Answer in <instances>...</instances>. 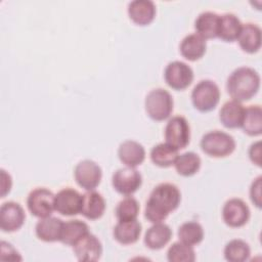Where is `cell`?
<instances>
[{
    "instance_id": "cell-1",
    "label": "cell",
    "mask_w": 262,
    "mask_h": 262,
    "mask_svg": "<svg viewBox=\"0 0 262 262\" xmlns=\"http://www.w3.org/2000/svg\"><path fill=\"white\" fill-rule=\"evenodd\" d=\"M180 201L181 193L175 184L161 183L151 190L146 201L144 216L151 223L162 222L178 208Z\"/></svg>"
},
{
    "instance_id": "cell-2",
    "label": "cell",
    "mask_w": 262,
    "mask_h": 262,
    "mask_svg": "<svg viewBox=\"0 0 262 262\" xmlns=\"http://www.w3.org/2000/svg\"><path fill=\"white\" fill-rule=\"evenodd\" d=\"M260 76L258 72L249 67L235 69L226 82L227 93L233 100L245 101L251 99L259 90Z\"/></svg>"
},
{
    "instance_id": "cell-3",
    "label": "cell",
    "mask_w": 262,
    "mask_h": 262,
    "mask_svg": "<svg viewBox=\"0 0 262 262\" xmlns=\"http://www.w3.org/2000/svg\"><path fill=\"white\" fill-rule=\"evenodd\" d=\"M200 144L205 154L214 158H224L235 149L234 138L220 130H213L204 134Z\"/></svg>"
},
{
    "instance_id": "cell-4",
    "label": "cell",
    "mask_w": 262,
    "mask_h": 262,
    "mask_svg": "<svg viewBox=\"0 0 262 262\" xmlns=\"http://www.w3.org/2000/svg\"><path fill=\"white\" fill-rule=\"evenodd\" d=\"M144 105L150 119L155 121H164L170 117L173 111L174 101L169 91L163 88H156L147 93Z\"/></svg>"
},
{
    "instance_id": "cell-5",
    "label": "cell",
    "mask_w": 262,
    "mask_h": 262,
    "mask_svg": "<svg viewBox=\"0 0 262 262\" xmlns=\"http://www.w3.org/2000/svg\"><path fill=\"white\" fill-rule=\"evenodd\" d=\"M220 100V89L212 80L200 81L191 91L193 106L200 112L214 110Z\"/></svg>"
},
{
    "instance_id": "cell-6",
    "label": "cell",
    "mask_w": 262,
    "mask_h": 262,
    "mask_svg": "<svg viewBox=\"0 0 262 262\" xmlns=\"http://www.w3.org/2000/svg\"><path fill=\"white\" fill-rule=\"evenodd\" d=\"M53 192L45 187H37L33 189L27 198V206L31 214L38 218L51 216L54 210Z\"/></svg>"
},
{
    "instance_id": "cell-7",
    "label": "cell",
    "mask_w": 262,
    "mask_h": 262,
    "mask_svg": "<svg viewBox=\"0 0 262 262\" xmlns=\"http://www.w3.org/2000/svg\"><path fill=\"white\" fill-rule=\"evenodd\" d=\"M166 142L179 149L184 148L190 139V127L187 120L182 116L172 117L165 127Z\"/></svg>"
},
{
    "instance_id": "cell-8",
    "label": "cell",
    "mask_w": 262,
    "mask_h": 262,
    "mask_svg": "<svg viewBox=\"0 0 262 262\" xmlns=\"http://www.w3.org/2000/svg\"><path fill=\"white\" fill-rule=\"evenodd\" d=\"M193 71L185 62L174 60L169 62L164 71L166 83L175 90H183L187 88L193 81Z\"/></svg>"
},
{
    "instance_id": "cell-9",
    "label": "cell",
    "mask_w": 262,
    "mask_h": 262,
    "mask_svg": "<svg viewBox=\"0 0 262 262\" xmlns=\"http://www.w3.org/2000/svg\"><path fill=\"white\" fill-rule=\"evenodd\" d=\"M74 177L79 186L86 190H94L101 180L102 171L100 166L92 160L79 162L74 170Z\"/></svg>"
},
{
    "instance_id": "cell-10",
    "label": "cell",
    "mask_w": 262,
    "mask_h": 262,
    "mask_svg": "<svg viewBox=\"0 0 262 262\" xmlns=\"http://www.w3.org/2000/svg\"><path fill=\"white\" fill-rule=\"evenodd\" d=\"M112 184L119 193L131 195L141 186L142 176L135 168L126 166L113 174Z\"/></svg>"
},
{
    "instance_id": "cell-11",
    "label": "cell",
    "mask_w": 262,
    "mask_h": 262,
    "mask_svg": "<svg viewBox=\"0 0 262 262\" xmlns=\"http://www.w3.org/2000/svg\"><path fill=\"white\" fill-rule=\"evenodd\" d=\"M250 208L242 199L232 198L222 208L223 221L230 227H242L250 219Z\"/></svg>"
},
{
    "instance_id": "cell-12",
    "label": "cell",
    "mask_w": 262,
    "mask_h": 262,
    "mask_svg": "<svg viewBox=\"0 0 262 262\" xmlns=\"http://www.w3.org/2000/svg\"><path fill=\"white\" fill-rule=\"evenodd\" d=\"M83 194L78 190L66 187L54 196V210L63 216H74L81 213Z\"/></svg>"
},
{
    "instance_id": "cell-13",
    "label": "cell",
    "mask_w": 262,
    "mask_h": 262,
    "mask_svg": "<svg viewBox=\"0 0 262 262\" xmlns=\"http://www.w3.org/2000/svg\"><path fill=\"white\" fill-rule=\"evenodd\" d=\"M26 219L24 208L16 202L9 201L0 208V227L5 232L18 230Z\"/></svg>"
},
{
    "instance_id": "cell-14",
    "label": "cell",
    "mask_w": 262,
    "mask_h": 262,
    "mask_svg": "<svg viewBox=\"0 0 262 262\" xmlns=\"http://www.w3.org/2000/svg\"><path fill=\"white\" fill-rule=\"evenodd\" d=\"M74 254L81 262H94L102 255V245L98 237L91 232L85 234L74 246Z\"/></svg>"
},
{
    "instance_id": "cell-15",
    "label": "cell",
    "mask_w": 262,
    "mask_h": 262,
    "mask_svg": "<svg viewBox=\"0 0 262 262\" xmlns=\"http://www.w3.org/2000/svg\"><path fill=\"white\" fill-rule=\"evenodd\" d=\"M120 161L127 167L135 168L141 165L145 159V149L143 145L135 140H125L118 148Z\"/></svg>"
},
{
    "instance_id": "cell-16",
    "label": "cell",
    "mask_w": 262,
    "mask_h": 262,
    "mask_svg": "<svg viewBox=\"0 0 262 262\" xmlns=\"http://www.w3.org/2000/svg\"><path fill=\"white\" fill-rule=\"evenodd\" d=\"M63 223L64 222L57 217L48 216L40 218L35 227L36 235L39 239L46 243L60 241Z\"/></svg>"
},
{
    "instance_id": "cell-17",
    "label": "cell",
    "mask_w": 262,
    "mask_h": 262,
    "mask_svg": "<svg viewBox=\"0 0 262 262\" xmlns=\"http://www.w3.org/2000/svg\"><path fill=\"white\" fill-rule=\"evenodd\" d=\"M128 14L139 26L150 24L156 16V5L151 0H133L128 4Z\"/></svg>"
},
{
    "instance_id": "cell-18",
    "label": "cell",
    "mask_w": 262,
    "mask_h": 262,
    "mask_svg": "<svg viewBox=\"0 0 262 262\" xmlns=\"http://www.w3.org/2000/svg\"><path fill=\"white\" fill-rule=\"evenodd\" d=\"M141 223L137 219L119 220L114 227V237L122 245H131L138 241L141 233Z\"/></svg>"
},
{
    "instance_id": "cell-19",
    "label": "cell",
    "mask_w": 262,
    "mask_h": 262,
    "mask_svg": "<svg viewBox=\"0 0 262 262\" xmlns=\"http://www.w3.org/2000/svg\"><path fill=\"white\" fill-rule=\"evenodd\" d=\"M207 49V42L206 40L198 35L196 33L189 34L185 36L180 45L179 50L181 55L190 61H194L203 57Z\"/></svg>"
},
{
    "instance_id": "cell-20",
    "label": "cell",
    "mask_w": 262,
    "mask_h": 262,
    "mask_svg": "<svg viewBox=\"0 0 262 262\" xmlns=\"http://www.w3.org/2000/svg\"><path fill=\"white\" fill-rule=\"evenodd\" d=\"M105 208V201L99 192L95 190H87V192L83 194L81 214L87 219H99L103 215Z\"/></svg>"
},
{
    "instance_id": "cell-21",
    "label": "cell",
    "mask_w": 262,
    "mask_h": 262,
    "mask_svg": "<svg viewBox=\"0 0 262 262\" xmlns=\"http://www.w3.org/2000/svg\"><path fill=\"white\" fill-rule=\"evenodd\" d=\"M172 237V230L169 225L159 222L154 223L144 234V244L150 250L164 248Z\"/></svg>"
},
{
    "instance_id": "cell-22",
    "label": "cell",
    "mask_w": 262,
    "mask_h": 262,
    "mask_svg": "<svg viewBox=\"0 0 262 262\" xmlns=\"http://www.w3.org/2000/svg\"><path fill=\"white\" fill-rule=\"evenodd\" d=\"M241 48L248 53H255L261 47V29L259 26L247 23L242 26L237 38Z\"/></svg>"
},
{
    "instance_id": "cell-23",
    "label": "cell",
    "mask_w": 262,
    "mask_h": 262,
    "mask_svg": "<svg viewBox=\"0 0 262 262\" xmlns=\"http://www.w3.org/2000/svg\"><path fill=\"white\" fill-rule=\"evenodd\" d=\"M244 105L236 100L226 101L219 112V119L223 126L226 128H237L242 126L244 115H245Z\"/></svg>"
},
{
    "instance_id": "cell-24",
    "label": "cell",
    "mask_w": 262,
    "mask_h": 262,
    "mask_svg": "<svg viewBox=\"0 0 262 262\" xmlns=\"http://www.w3.org/2000/svg\"><path fill=\"white\" fill-rule=\"evenodd\" d=\"M220 15L213 11H204L200 13L194 21L196 34L206 39L216 38L218 35Z\"/></svg>"
},
{
    "instance_id": "cell-25",
    "label": "cell",
    "mask_w": 262,
    "mask_h": 262,
    "mask_svg": "<svg viewBox=\"0 0 262 262\" xmlns=\"http://www.w3.org/2000/svg\"><path fill=\"white\" fill-rule=\"evenodd\" d=\"M242 26L243 24L235 14L230 12L224 13L219 17V28L217 37L226 42L235 41L238 38Z\"/></svg>"
},
{
    "instance_id": "cell-26",
    "label": "cell",
    "mask_w": 262,
    "mask_h": 262,
    "mask_svg": "<svg viewBox=\"0 0 262 262\" xmlns=\"http://www.w3.org/2000/svg\"><path fill=\"white\" fill-rule=\"evenodd\" d=\"M89 231L87 223L79 219L69 220L63 223L60 241L63 245L74 246L80 238H82Z\"/></svg>"
},
{
    "instance_id": "cell-27",
    "label": "cell",
    "mask_w": 262,
    "mask_h": 262,
    "mask_svg": "<svg viewBox=\"0 0 262 262\" xmlns=\"http://www.w3.org/2000/svg\"><path fill=\"white\" fill-rule=\"evenodd\" d=\"M241 127L245 133L251 136H257L262 133V108L260 105H250L245 108Z\"/></svg>"
},
{
    "instance_id": "cell-28",
    "label": "cell",
    "mask_w": 262,
    "mask_h": 262,
    "mask_svg": "<svg viewBox=\"0 0 262 262\" xmlns=\"http://www.w3.org/2000/svg\"><path fill=\"white\" fill-rule=\"evenodd\" d=\"M178 157V149L172 145L165 143H159L155 145L150 150L151 162L159 167H170L174 165Z\"/></svg>"
},
{
    "instance_id": "cell-29",
    "label": "cell",
    "mask_w": 262,
    "mask_h": 262,
    "mask_svg": "<svg viewBox=\"0 0 262 262\" xmlns=\"http://www.w3.org/2000/svg\"><path fill=\"white\" fill-rule=\"evenodd\" d=\"M201 158L193 151H186L178 155L174 166L177 173L181 176H191L195 174L201 167Z\"/></svg>"
},
{
    "instance_id": "cell-30",
    "label": "cell",
    "mask_w": 262,
    "mask_h": 262,
    "mask_svg": "<svg viewBox=\"0 0 262 262\" xmlns=\"http://www.w3.org/2000/svg\"><path fill=\"white\" fill-rule=\"evenodd\" d=\"M177 234H178L179 241L193 247L203 241L204 229L199 222L187 221L182 223L179 226Z\"/></svg>"
},
{
    "instance_id": "cell-31",
    "label": "cell",
    "mask_w": 262,
    "mask_h": 262,
    "mask_svg": "<svg viewBox=\"0 0 262 262\" xmlns=\"http://www.w3.org/2000/svg\"><path fill=\"white\" fill-rule=\"evenodd\" d=\"M250 255L249 244L239 238L231 239L224 248V258L229 262H244L249 259Z\"/></svg>"
},
{
    "instance_id": "cell-32",
    "label": "cell",
    "mask_w": 262,
    "mask_h": 262,
    "mask_svg": "<svg viewBox=\"0 0 262 262\" xmlns=\"http://www.w3.org/2000/svg\"><path fill=\"white\" fill-rule=\"evenodd\" d=\"M167 259L170 262H193L195 260V252L192 246L179 241L169 247Z\"/></svg>"
},
{
    "instance_id": "cell-33",
    "label": "cell",
    "mask_w": 262,
    "mask_h": 262,
    "mask_svg": "<svg viewBox=\"0 0 262 262\" xmlns=\"http://www.w3.org/2000/svg\"><path fill=\"white\" fill-rule=\"evenodd\" d=\"M139 203L131 195H126L122 199L115 210L118 220H133L136 219L139 213Z\"/></svg>"
},
{
    "instance_id": "cell-34",
    "label": "cell",
    "mask_w": 262,
    "mask_h": 262,
    "mask_svg": "<svg viewBox=\"0 0 262 262\" xmlns=\"http://www.w3.org/2000/svg\"><path fill=\"white\" fill-rule=\"evenodd\" d=\"M261 188H262V177L259 175L256 177L251 186H250V198L252 203L257 207L261 208L262 198H261Z\"/></svg>"
},
{
    "instance_id": "cell-35",
    "label": "cell",
    "mask_w": 262,
    "mask_h": 262,
    "mask_svg": "<svg viewBox=\"0 0 262 262\" xmlns=\"http://www.w3.org/2000/svg\"><path fill=\"white\" fill-rule=\"evenodd\" d=\"M6 254H8L7 260H12V261L21 260V257L19 256V253L15 250V248L11 244L2 241L1 242V257Z\"/></svg>"
},
{
    "instance_id": "cell-36",
    "label": "cell",
    "mask_w": 262,
    "mask_h": 262,
    "mask_svg": "<svg viewBox=\"0 0 262 262\" xmlns=\"http://www.w3.org/2000/svg\"><path fill=\"white\" fill-rule=\"evenodd\" d=\"M249 158L257 166H261V141H256L249 148Z\"/></svg>"
},
{
    "instance_id": "cell-37",
    "label": "cell",
    "mask_w": 262,
    "mask_h": 262,
    "mask_svg": "<svg viewBox=\"0 0 262 262\" xmlns=\"http://www.w3.org/2000/svg\"><path fill=\"white\" fill-rule=\"evenodd\" d=\"M11 185V176L4 169H1V198H4L10 191Z\"/></svg>"
}]
</instances>
